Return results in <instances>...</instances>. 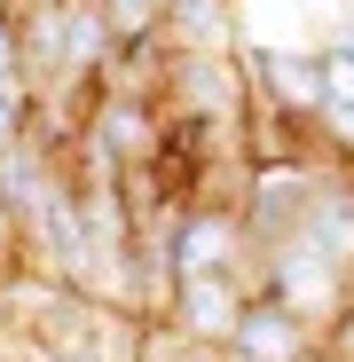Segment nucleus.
Listing matches in <instances>:
<instances>
[{"label":"nucleus","instance_id":"20e7f679","mask_svg":"<svg viewBox=\"0 0 354 362\" xmlns=\"http://www.w3.org/2000/svg\"><path fill=\"white\" fill-rule=\"evenodd\" d=\"M173 245V276H236V284H260V260L244 245V221H236V205H182L165 228Z\"/></svg>","mask_w":354,"mask_h":362},{"label":"nucleus","instance_id":"f257e3e1","mask_svg":"<svg viewBox=\"0 0 354 362\" xmlns=\"http://www.w3.org/2000/svg\"><path fill=\"white\" fill-rule=\"evenodd\" d=\"M158 110L165 127H228L244 134V71H236V47L228 55H173L165 47V79H158Z\"/></svg>","mask_w":354,"mask_h":362},{"label":"nucleus","instance_id":"7ed1b4c3","mask_svg":"<svg viewBox=\"0 0 354 362\" xmlns=\"http://www.w3.org/2000/svg\"><path fill=\"white\" fill-rule=\"evenodd\" d=\"M236 71H244L252 110L291 118V127H315L323 118V55L315 47H268V40H252V47H236Z\"/></svg>","mask_w":354,"mask_h":362},{"label":"nucleus","instance_id":"f8f14e48","mask_svg":"<svg viewBox=\"0 0 354 362\" xmlns=\"http://www.w3.org/2000/svg\"><path fill=\"white\" fill-rule=\"evenodd\" d=\"M300 362H331V354H323V346H307V354H300Z\"/></svg>","mask_w":354,"mask_h":362},{"label":"nucleus","instance_id":"1a4fd4ad","mask_svg":"<svg viewBox=\"0 0 354 362\" xmlns=\"http://www.w3.org/2000/svg\"><path fill=\"white\" fill-rule=\"evenodd\" d=\"M315 346H323L331 362H354V299H346V308H338V315L315 331Z\"/></svg>","mask_w":354,"mask_h":362},{"label":"nucleus","instance_id":"0eeeda50","mask_svg":"<svg viewBox=\"0 0 354 362\" xmlns=\"http://www.w3.org/2000/svg\"><path fill=\"white\" fill-rule=\"evenodd\" d=\"M236 308H244V284L236 276H182L165 299V323H182L197 346H220L236 331Z\"/></svg>","mask_w":354,"mask_h":362},{"label":"nucleus","instance_id":"9b49d317","mask_svg":"<svg viewBox=\"0 0 354 362\" xmlns=\"http://www.w3.org/2000/svg\"><path fill=\"white\" fill-rule=\"evenodd\" d=\"M0 339H8V276H0Z\"/></svg>","mask_w":354,"mask_h":362},{"label":"nucleus","instance_id":"423d86ee","mask_svg":"<svg viewBox=\"0 0 354 362\" xmlns=\"http://www.w3.org/2000/svg\"><path fill=\"white\" fill-rule=\"evenodd\" d=\"M220 346H236L244 362H300V354L315 346V323H307L300 308H283L276 291H244V308H236V331H228Z\"/></svg>","mask_w":354,"mask_h":362},{"label":"nucleus","instance_id":"ddd939ff","mask_svg":"<svg viewBox=\"0 0 354 362\" xmlns=\"http://www.w3.org/2000/svg\"><path fill=\"white\" fill-rule=\"evenodd\" d=\"M0 8H16V0H0Z\"/></svg>","mask_w":354,"mask_h":362},{"label":"nucleus","instance_id":"6e6552de","mask_svg":"<svg viewBox=\"0 0 354 362\" xmlns=\"http://www.w3.org/2000/svg\"><path fill=\"white\" fill-rule=\"evenodd\" d=\"M158 40L173 55H228L236 47L228 0H165V8H158Z\"/></svg>","mask_w":354,"mask_h":362},{"label":"nucleus","instance_id":"9d476101","mask_svg":"<svg viewBox=\"0 0 354 362\" xmlns=\"http://www.w3.org/2000/svg\"><path fill=\"white\" fill-rule=\"evenodd\" d=\"M0 87H24V55H16V16L0 8Z\"/></svg>","mask_w":354,"mask_h":362},{"label":"nucleus","instance_id":"39448f33","mask_svg":"<svg viewBox=\"0 0 354 362\" xmlns=\"http://www.w3.org/2000/svg\"><path fill=\"white\" fill-rule=\"evenodd\" d=\"M79 127L95 134V150L118 165V173H150L158 158H165V110L150 103V95H102L95 87V110L79 118Z\"/></svg>","mask_w":354,"mask_h":362},{"label":"nucleus","instance_id":"f03ea898","mask_svg":"<svg viewBox=\"0 0 354 362\" xmlns=\"http://www.w3.org/2000/svg\"><path fill=\"white\" fill-rule=\"evenodd\" d=\"M323 165H331V158H252L244 197H236V221H244L252 260H260L268 245H283V236H300V221H307V205H315Z\"/></svg>","mask_w":354,"mask_h":362}]
</instances>
